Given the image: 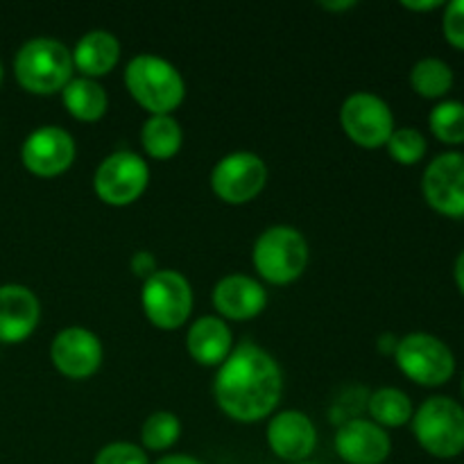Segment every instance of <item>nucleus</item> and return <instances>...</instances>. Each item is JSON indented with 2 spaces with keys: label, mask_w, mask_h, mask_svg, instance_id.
I'll use <instances>...</instances> for the list:
<instances>
[{
  "label": "nucleus",
  "mask_w": 464,
  "mask_h": 464,
  "mask_svg": "<svg viewBox=\"0 0 464 464\" xmlns=\"http://www.w3.org/2000/svg\"><path fill=\"white\" fill-rule=\"evenodd\" d=\"M121 57V44L107 30L86 32L72 50V63L86 77H100L111 71Z\"/></svg>",
  "instance_id": "nucleus-19"
},
{
  "label": "nucleus",
  "mask_w": 464,
  "mask_h": 464,
  "mask_svg": "<svg viewBox=\"0 0 464 464\" xmlns=\"http://www.w3.org/2000/svg\"><path fill=\"white\" fill-rule=\"evenodd\" d=\"M403 7L408 9H415V12H430V9H438L442 7L440 0H403Z\"/></svg>",
  "instance_id": "nucleus-30"
},
{
  "label": "nucleus",
  "mask_w": 464,
  "mask_h": 464,
  "mask_svg": "<svg viewBox=\"0 0 464 464\" xmlns=\"http://www.w3.org/2000/svg\"><path fill=\"white\" fill-rule=\"evenodd\" d=\"M421 190L430 207L447 218H464V154L442 152L426 166Z\"/></svg>",
  "instance_id": "nucleus-11"
},
{
  "label": "nucleus",
  "mask_w": 464,
  "mask_h": 464,
  "mask_svg": "<svg viewBox=\"0 0 464 464\" xmlns=\"http://www.w3.org/2000/svg\"><path fill=\"white\" fill-rule=\"evenodd\" d=\"M322 7L326 9H344V7H353L352 0H347V3H320Z\"/></svg>",
  "instance_id": "nucleus-33"
},
{
  "label": "nucleus",
  "mask_w": 464,
  "mask_h": 464,
  "mask_svg": "<svg viewBox=\"0 0 464 464\" xmlns=\"http://www.w3.org/2000/svg\"><path fill=\"white\" fill-rule=\"evenodd\" d=\"M308 263V243L293 227H270L254 245V266L270 284H290Z\"/></svg>",
  "instance_id": "nucleus-5"
},
{
  "label": "nucleus",
  "mask_w": 464,
  "mask_h": 464,
  "mask_svg": "<svg viewBox=\"0 0 464 464\" xmlns=\"http://www.w3.org/2000/svg\"><path fill=\"white\" fill-rule=\"evenodd\" d=\"M267 295L258 281L245 275H229L218 281L213 290V304L231 320H249L266 308Z\"/></svg>",
  "instance_id": "nucleus-17"
},
{
  "label": "nucleus",
  "mask_w": 464,
  "mask_h": 464,
  "mask_svg": "<svg viewBox=\"0 0 464 464\" xmlns=\"http://www.w3.org/2000/svg\"><path fill=\"white\" fill-rule=\"evenodd\" d=\"M148 181V163L136 152L121 150L109 154L95 170V193L111 207H125L140 198Z\"/></svg>",
  "instance_id": "nucleus-8"
},
{
  "label": "nucleus",
  "mask_w": 464,
  "mask_h": 464,
  "mask_svg": "<svg viewBox=\"0 0 464 464\" xmlns=\"http://www.w3.org/2000/svg\"><path fill=\"white\" fill-rule=\"evenodd\" d=\"M181 424L172 412L159 411L145 420L143 429H140V440L152 451H166L172 444L179 440Z\"/></svg>",
  "instance_id": "nucleus-25"
},
{
  "label": "nucleus",
  "mask_w": 464,
  "mask_h": 464,
  "mask_svg": "<svg viewBox=\"0 0 464 464\" xmlns=\"http://www.w3.org/2000/svg\"><path fill=\"white\" fill-rule=\"evenodd\" d=\"M190 356L202 365H220L231 353V331L220 317L204 315L188 329Z\"/></svg>",
  "instance_id": "nucleus-18"
},
{
  "label": "nucleus",
  "mask_w": 464,
  "mask_h": 464,
  "mask_svg": "<svg viewBox=\"0 0 464 464\" xmlns=\"http://www.w3.org/2000/svg\"><path fill=\"white\" fill-rule=\"evenodd\" d=\"M367 411L374 417V424L403 426L412 420V401L403 390L381 388L367 399Z\"/></svg>",
  "instance_id": "nucleus-23"
},
{
  "label": "nucleus",
  "mask_w": 464,
  "mask_h": 464,
  "mask_svg": "<svg viewBox=\"0 0 464 464\" xmlns=\"http://www.w3.org/2000/svg\"><path fill=\"white\" fill-rule=\"evenodd\" d=\"M14 72L23 89L32 93H54L71 82L72 53L57 39L36 36L21 45Z\"/></svg>",
  "instance_id": "nucleus-2"
},
{
  "label": "nucleus",
  "mask_w": 464,
  "mask_h": 464,
  "mask_svg": "<svg viewBox=\"0 0 464 464\" xmlns=\"http://www.w3.org/2000/svg\"><path fill=\"white\" fill-rule=\"evenodd\" d=\"M335 449L349 464H381L392 451V442L379 424L353 417L338 429Z\"/></svg>",
  "instance_id": "nucleus-14"
},
{
  "label": "nucleus",
  "mask_w": 464,
  "mask_h": 464,
  "mask_svg": "<svg viewBox=\"0 0 464 464\" xmlns=\"http://www.w3.org/2000/svg\"><path fill=\"white\" fill-rule=\"evenodd\" d=\"M267 181V166L254 152H231L216 163L211 186L218 198L229 204H243L256 198Z\"/></svg>",
  "instance_id": "nucleus-10"
},
{
  "label": "nucleus",
  "mask_w": 464,
  "mask_h": 464,
  "mask_svg": "<svg viewBox=\"0 0 464 464\" xmlns=\"http://www.w3.org/2000/svg\"><path fill=\"white\" fill-rule=\"evenodd\" d=\"M417 442L433 458H458L464 451V408L451 397H430L412 412Z\"/></svg>",
  "instance_id": "nucleus-3"
},
{
  "label": "nucleus",
  "mask_w": 464,
  "mask_h": 464,
  "mask_svg": "<svg viewBox=\"0 0 464 464\" xmlns=\"http://www.w3.org/2000/svg\"><path fill=\"white\" fill-rule=\"evenodd\" d=\"M181 139H184V134H181L179 122L170 113L152 116L140 131L145 152L152 154L154 159H170L172 154L179 152Z\"/></svg>",
  "instance_id": "nucleus-21"
},
{
  "label": "nucleus",
  "mask_w": 464,
  "mask_h": 464,
  "mask_svg": "<svg viewBox=\"0 0 464 464\" xmlns=\"http://www.w3.org/2000/svg\"><path fill=\"white\" fill-rule=\"evenodd\" d=\"M453 276H456V284L460 288V293L464 295V249L458 254L456 258V267H453Z\"/></svg>",
  "instance_id": "nucleus-31"
},
{
  "label": "nucleus",
  "mask_w": 464,
  "mask_h": 464,
  "mask_svg": "<svg viewBox=\"0 0 464 464\" xmlns=\"http://www.w3.org/2000/svg\"><path fill=\"white\" fill-rule=\"evenodd\" d=\"M267 442L272 451L284 460L304 462L315 449V426L304 412L284 411L272 417L267 426Z\"/></svg>",
  "instance_id": "nucleus-16"
},
{
  "label": "nucleus",
  "mask_w": 464,
  "mask_h": 464,
  "mask_svg": "<svg viewBox=\"0 0 464 464\" xmlns=\"http://www.w3.org/2000/svg\"><path fill=\"white\" fill-rule=\"evenodd\" d=\"M397 365L408 379L426 388H438L456 374V356L444 340L430 334H408L399 340Z\"/></svg>",
  "instance_id": "nucleus-6"
},
{
  "label": "nucleus",
  "mask_w": 464,
  "mask_h": 464,
  "mask_svg": "<svg viewBox=\"0 0 464 464\" xmlns=\"http://www.w3.org/2000/svg\"><path fill=\"white\" fill-rule=\"evenodd\" d=\"M50 358L62 374L71 379H86L102 362V344L98 335L82 326L59 331L50 347Z\"/></svg>",
  "instance_id": "nucleus-13"
},
{
  "label": "nucleus",
  "mask_w": 464,
  "mask_h": 464,
  "mask_svg": "<svg viewBox=\"0 0 464 464\" xmlns=\"http://www.w3.org/2000/svg\"><path fill=\"white\" fill-rule=\"evenodd\" d=\"M63 104L80 121H98L107 111V91L91 77H75L62 89Z\"/></svg>",
  "instance_id": "nucleus-20"
},
{
  "label": "nucleus",
  "mask_w": 464,
  "mask_h": 464,
  "mask_svg": "<svg viewBox=\"0 0 464 464\" xmlns=\"http://www.w3.org/2000/svg\"><path fill=\"white\" fill-rule=\"evenodd\" d=\"M297 464H311V462H297Z\"/></svg>",
  "instance_id": "nucleus-36"
},
{
  "label": "nucleus",
  "mask_w": 464,
  "mask_h": 464,
  "mask_svg": "<svg viewBox=\"0 0 464 464\" xmlns=\"http://www.w3.org/2000/svg\"><path fill=\"white\" fill-rule=\"evenodd\" d=\"M140 302L152 324H157L159 329H177L188 320L193 308V290L179 272L157 270L145 279Z\"/></svg>",
  "instance_id": "nucleus-7"
},
{
  "label": "nucleus",
  "mask_w": 464,
  "mask_h": 464,
  "mask_svg": "<svg viewBox=\"0 0 464 464\" xmlns=\"http://www.w3.org/2000/svg\"><path fill=\"white\" fill-rule=\"evenodd\" d=\"M388 150L392 159H397L403 166H412V163L421 161L426 154V136L415 127H399L392 131L388 139Z\"/></svg>",
  "instance_id": "nucleus-26"
},
{
  "label": "nucleus",
  "mask_w": 464,
  "mask_h": 464,
  "mask_svg": "<svg viewBox=\"0 0 464 464\" xmlns=\"http://www.w3.org/2000/svg\"><path fill=\"white\" fill-rule=\"evenodd\" d=\"M442 30L453 48L464 50V0H451L444 7Z\"/></svg>",
  "instance_id": "nucleus-28"
},
{
  "label": "nucleus",
  "mask_w": 464,
  "mask_h": 464,
  "mask_svg": "<svg viewBox=\"0 0 464 464\" xmlns=\"http://www.w3.org/2000/svg\"><path fill=\"white\" fill-rule=\"evenodd\" d=\"M281 370L275 358L256 344L231 349L213 383L218 403L238 421H258L270 415L279 403Z\"/></svg>",
  "instance_id": "nucleus-1"
},
{
  "label": "nucleus",
  "mask_w": 464,
  "mask_h": 464,
  "mask_svg": "<svg viewBox=\"0 0 464 464\" xmlns=\"http://www.w3.org/2000/svg\"><path fill=\"white\" fill-rule=\"evenodd\" d=\"M125 84L130 93L154 116L170 113L184 100L181 72L157 54H139L125 68Z\"/></svg>",
  "instance_id": "nucleus-4"
},
{
  "label": "nucleus",
  "mask_w": 464,
  "mask_h": 464,
  "mask_svg": "<svg viewBox=\"0 0 464 464\" xmlns=\"http://www.w3.org/2000/svg\"><path fill=\"white\" fill-rule=\"evenodd\" d=\"M430 131L447 145L464 143V102L460 100H442L430 109Z\"/></svg>",
  "instance_id": "nucleus-24"
},
{
  "label": "nucleus",
  "mask_w": 464,
  "mask_h": 464,
  "mask_svg": "<svg viewBox=\"0 0 464 464\" xmlns=\"http://www.w3.org/2000/svg\"><path fill=\"white\" fill-rule=\"evenodd\" d=\"M0 80H3V66H0Z\"/></svg>",
  "instance_id": "nucleus-35"
},
{
  "label": "nucleus",
  "mask_w": 464,
  "mask_h": 464,
  "mask_svg": "<svg viewBox=\"0 0 464 464\" xmlns=\"http://www.w3.org/2000/svg\"><path fill=\"white\" fill-rule=\"evenodd\" d=\"M453 68L440 57H424L412 66L411 84L421 98H442L453 89Z\"/></svg>",
  "instance_id": "nucleus-22"
},
{
  "label": "nucleus",
  "mask_w": 464,
  "mask_h": 464,
  "mask_svg": "<svg viewBox=\"0 0 464 464\" xmlns=\"http://www.w3.org/2000/svg\"><path fill=\"white\" fill-rule=\"evenodd\" d=\"M41 306L30 288L18 284L0 285V343H23L39 324Z\"/></svg>",
  "instance_id": "nucleus-15"
},
{
  "label": "nucleus",
  "mask_w": 464,
  "mask_h": 464,
  "mask_svg": "<svg viewBox=\"0 0 464 464\" xmlns=\"http://www.w3.org/2000/svg\"><path fill=\"white\" fill-rule=\"evenodd\" d=\"M23 166L39 177H54L71 168L75 159V140L66 130L44 125L32 131L21 148Z\"/></svg>",
  "instance_id": "nucleus-12"
},
{
  "label": "nucleus",
  "mask_w": 464,
  "mask_h": 464,
  "mask_svg": "<svg viewBox=\"0 0 464 464\" xmlns=\"http://www.w3.org/2000/svg\"><path fill=\"white\" fill-rule=\"evenodd\" d=\"M95 464H148V456L131 442H113L100 449Z\"/></svg>",
  "instance_id": "nucleus-27"
},
{
  "label": "nucleus",
  "mask_w": 464,
  "mask_h": 464,
  "mask_svg": "<svg viewBox=\"0 0 464 464\" xmlns=\"http://www.w3.org/2000/svg\"><path fill=\"white\" fill-rule=\"evenodd\" d=\"M131 270H134V275L148 279V276H152L157 272V261H154V256L150 252H136L134 258H131Z\"/></svg>",
  "instance_id": "nucleus-29"
},
{
  "label": "nucleus",
  "mask_w": 464,
  "mask_h": 464,
  "mask_svg": "<svg viewBox=\"0 0 464 464\" xmlns=\"http://www.w3.org/2000/svg\"><path fill=\"white\" fill-rule=\"evenodd\" d=\"M344 131L362 148H381L394 131V116L383 98L367 91L349 95L340 109Z\"/></svg>",
  "instance_id": "nucleus-9"
},
{
  "label": "nucleus",
  "mask_w": 464,
  "mask_h": 464,
  "mask_svg": "<svg viewBox=\"0 0 464 464\" xmlns=\"http://www.w3.org/2000/svg\"><path fill=\"white\" fill-rule=\"evenodd\" d=\"M462 397H464V374H462Z\"/></svg>",
  "instance_id": "nucleus-34"
},
{
  "label": "nucleus",
  "mask_w": 464,
  "mask_h": 464,
  "mask_svg": "<svg viewBox=\"0 0 464 464\" xmlns=\"http://www.w3.org/2000/svg\"><path fill=\"white\" fill-rule=\"evenodd\" d=\"M157 464H202V462L195 460V458H188V456H166V458H161Z\"/></svg>",
  "instance_id": "nucleus-32"
}]
</instances>
